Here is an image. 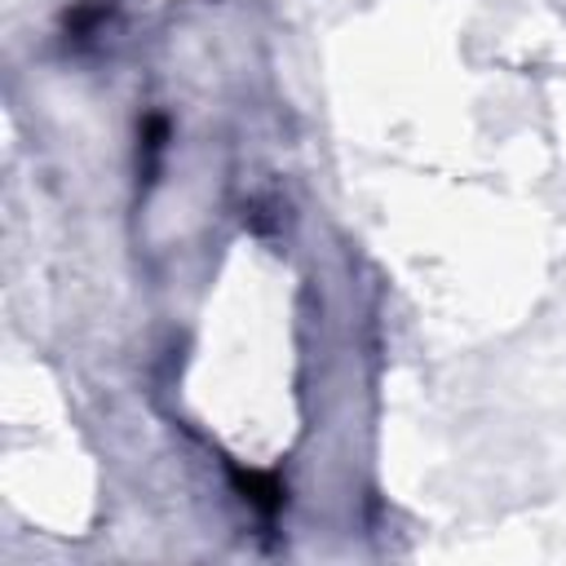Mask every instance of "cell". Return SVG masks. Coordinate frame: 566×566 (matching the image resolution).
I'll return each mask as SVG.
<instances>
[{
    "label": "cell",
    "mask_w": 566,
    "mask_h": 566,
    "mask_svg": "<svg viewBox=\"0 0 566 566\" xmlns=\"http://www.w3.org/2000/svg\"><path fill=\"white\" fill-rule=\"evenodd\" d=\"M234 482H239V491H243V500L252 504V509H261V513H279L283 509V486L270 478V473H256V469H239L234 473Z\"/></svg>",
    "instance_id": "cell-1"
}]
</instances>
